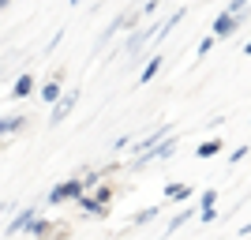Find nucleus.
Returning a JSON list of instances; mask_svg holds the SVG:
<instances>
[{"mask_svg":"<svg viewBox=\"0 0 251 240\" xmlns=\"http://www.w3.org/2000/svg\"><path fill=\"white\" fill-rule=\"evenodd\" d=\"M176 154V139L169 135V139H157L150 150H143L139 158H131V169H147L150 161H165V158H173Z\"/></svg>","mask_w":251,"mask_h":240,"instance_id":"1","label":"nucleus"},{"mask_svg":"<svg viewBox=\"0 0 251 240\" xmlns=\"http://www.w3.org/2000/svg\"><path fill=\"white\" fill-rule=\"evenodd\" d=\"M86 191V184L79 177H72V180H64V184H56V188L49 191V207H60V203H75V199Z\"/></svg>","mask_w":251,"mask_h":240,"instance_id":"2","label":"nucleus"},{"mask_svg":"<svg viewBox=\"0 0 251 240\" xmlns=\"http://www.w3.org/2000/svg\"><path fill=\"white\" fill-rule=\"evenodd\" d=\"M75 105H79V90H68V94H60L56 102H52V113H49V124H64L68 116L75 113Z\"/></svg>","mask_w":251,"mask_h":240,"instance_id":"3","label":"nucleus"},{"mask_svg":"<svg viewBox=\"0 0 251 240\" xmlns=\"http://www.w3.org/2000/svg\"><path fill=\"white\" fill-rule=\"evenodd\" d=\"M244 19H248V15H232V11H221L218 19H214V38H218V42H225V38H232V30H236V27H244Z\"/></svg>","mask_w":251,"mask_h":240,"instance_id":"4","label":"nucleus"},{"mask_svg":"<svg viewBox=\"0 0 251 240\" xmlns=\"http://www.w3.org/2000/svg\"><path fill=\"white\" fill-rule=\"evenodd\" d=\"M75 207L83 210V214H90V218H105V214H109V207H101V203H98L94 195H86V191L75 199Z\"/></svg>","mask_w":251,"mask_h":240,"instance_id":"5","label":"nucleus"},{"mask_svg":"<svg viewBox=\"0 0 251 240\" xmlns=\"http://www.w3.org/2000/svg\"><path fill=\"white\" fill-rule=\"evenodd\" d=\"M34 86H38V79H34L30 72H23L19 79H15V86H11V98H15V102H19V98H30Z\"/></svg>","mask_w":251,"mask_h":240,"instance_id":"6","label":"nucleus"},{"mask_svg":"<svg viewBox=\"0 0 251 240\" xmlns=\"http://www.w3.org/2000/svg\"><path fill=\"white\" fill-rule=\"evenodd\" d=\"M60 83H64V72H56L52 79H45V86H42V102H45V105H52L56 98L64 94V90H60Z\"/></svg>","mask_w":251,"mask_h":240,"instance_id":"7","label":"nucleus"},{"mask_svg":"<svg viewBox=\"0 0 251 240\" xmlns=\"http://www.w3.org/2000/svg\"><path fill=\"white\" fill-rule=\"evenodd\" d=\"M23 233H30V237H49V233H52V225H49V218H42V214L34 210V218L26 221V229H23Z\"/></svg>","mask_w":251,"mask_h":240,"instance_id":"8","label":"nucleus"},{"mask_svg":"<svg viewBox=\"0 0 251 240\" xmlns=\"http://www.w3.org/2000/svg\"><path fill=\"white\" fill-rule=\"evenodd\" d=\"M221 146H225V143H221V139H218V135H214V139H202V143H199V146H195V158H202V161H206V158H214V154H221Z\"/></svg>","mask_w":251,"mask_h":240,"instance_id":"9","label":"nucleus"},{"mask_svg":"<svg viewBox=\"0 0 251 240\" xmlns=\"http://www.w3.org/2000/svg\"><path fill=\"white\" fill-rule=\"evenodd\" d=\"M195 195V188L191 184H165V199H173V203H184V199Z\"/></svg>","mask_w":251,"mask_h":240,"instance_id":"10","label":"nucleus"},{"mask_svg":"<svg viewBox=\"0 0 251 240\" xmlns=\"http://www.w3.org/2000/svg\"><path fill=\"white\" fill-rule=\"evenodd\" d=\"M161 64H165V56H150L147 60V68H143V75H139V83L147 86V83H154L157 79V72H161Z\"/></svg>","mask_w":251,"mask_h":240,"instance_id":"11","label":"nucleus"},{"mask_svg":"<svg viewBox=\"0 0 251 240\" xmlns=\"http://www.w3.org/2000/svg\"><path fill=\"white\" fill-rule=\"evenodd\" d=\"M165 132H169V124H161V128H154V132H150L147 139H139V143H135V154H143V150H150V146H154L157 139H165Z\"/></svg>","mask_w":251,"mask_h":240,"instance_id":"12","label":"nucleus"},{"mask_svg":"<svg viewBox=\"0 0 251 240\" xmlns=\"http://www.w3.org/2000/svg\"><path fill=\"white\" fill-rule=\"evenodd\" d=\"M195 214H199V210H195V207H188V210H180L176 218L169 221V233H180V229H184V225H188L191 218H195Z\"/></svg>","mask_w":251,"mask_h":240,"instance_id":"13","label":"nucleus"},{"mask_svg":"<svg viewBox=\"0 0 251 240\" xmlns=\"http://www.w3.org/2000/svg\"><path fill=\"white\" fill-rule=\"evenodd\" d=\"M157 214H161V207H147V210H139L135 218H131V229H135V225H150Z\"/></svg>","mask_w":251,"mask_h":240,"instance_id":"14","label":"nucleus"},{"mask_svg":"<svg viewBox=\"0 0 251 240\" xmlns=\"http://www.w3.org/2000/svg\"><path fill=\"white\" fill-rule=\"evenodd\" d=\"M23 124H26V116H4V120H0V135H11V132H19Z\"/></svg>","mask_w":251,"mask_h":240,"instance_id":"15","label":"nucleus"},{"mask_svg":"<svg viewBox=\"0 0 251 240\" xmlns=\"http://www.w3.org/2000/svg\"><path fill=\"white\" fill-rule=\"evenodd\" d=\"M30 218H34V210H23L19 218H15V221H11V225H8V237H15V233H23V229H26V221H30Z\"/></svg>","mask_w":251,"mask_h":240,"instance_id":"16","label":"nucleus"},{"mask_svg":"<svg viewBox=\"0 0 251 240\" xmlns=\"http://www.w3.org/2000/svg\"><path fill=\"white\" fill-rule=\"evenodd\" d=\"M94 199L101 207H109V203H113V188H109V184H94Z\"/></svg>","mask_w":251,"mask_h":240,"instance_id":"17","label":"nucleus"},{"mask_svg":"<svg viewBox=\"0 0 251 240\" xmlns=\"http://www.w3.org/2000/svg\"><path fill=\"white\" fill-rule=\"evenodd\" d=\"M225 11H232V15H248V11H251V0H229Z\"/></svg>","mask_w":251,"mask_h":240,"instance_id":"18","label":"nucleus"},{"mask_svg":"<svg viewBox=\"0 0 251 240\" xmlns=\"http://www.w3.org/2000/svg\"><path fill=\"white\" fill-rule=\"evenodd\" d=\"M218 199H221L218 188H206V191L199 195V207H218Z\"/></svg>","mask_w":251,"mask_h":240,"instance_id":"19","label":"nucleus"},{"mask_svg":"<svg viewBox=\"0 0 251 240\" xmlns=\"http://www.w3.org/2000/svg\"><path fill=\"white\" fill-rule=\"evenodd\" d=\"M214 42H218L214 34H206V38H202V42H199V49H195V53H199V60H202V56H210V49H214Z\"/></svg>","mask_w":251,"mask_h":240,"instance_id":"20","label":"nucleus"},{"mask_svg":"<svg viewBox=\"0 0 251 240\" xmlns=\"http://www.w3.org/2000/svg\"><path fill=\"white\" fill-rule=\"evenodd\" d=\"M199 221H202V225L218 221V207H199Z\"/></svg>","mask_w":251,"mask_h":240,"instance_id":"21","label":"nucleus"},{"mask_svg":"<svg viewBox=\"0 0 251 240\" xmlns=\"http://www.w3.org/2000/svg\"><path fill=\"white\" fill-rule=\"evenodd\" d=\"M248 154H251L248 146H236V150H232V154H229V161H232V165H236V161H244V158H248Z\"/></svg>","mask_w":251,"mask_h":240,"instance_id":"22","label":"nucleus"},{"mask_svg":"<svg viewBox=\"0 0 251 240\" xmlns=\"http://www.w3.org/2000/svg\"><path fill=\"white\" fill-rule=\"evenodd\" d=\"M240 237H251V221H248V225H240Z\"/></svg>","mask_w":251,"mask_h":240,"instance_id":"23","label":"nucleus"},{"mask_svg":"<svg viewBox=\"0 0 251 240\" xmlns=\"http://www.w3.org/2000/svg\"><path fill=\"white\" fill-rule=\"evenodd\" d=\"M244 53H248V56H251V42H244Z\"/></svg>","mask_w":251,"mask_h":240,"instance_id":"24","label":"nucleus"},{"mask_svg":"<svg viewBox=\"0 0 251 240\" xmlns=\"http://www.w3.org/2000/svg\"><path fill=\"white\" fill-rule=\"evenodd\" d=\"M8 4H11V0H0V11H4V8H8Z\"/></svg>","mask_w":251,"mask_h":240,"instance_id":"25","label":"nucleus"},{"mask_svg":"<svg viewBox=\"0 0 251 240\" xmlns=\"http://www.w3.org/2000/svg\"><path fill=\"white\" fill-rule=\"evenodd\" d=\"M72 4H83V0H72Z\"/></svg>","mask_w":251,"mask_h":240,"instance_id":"26","label":"nucleus"}]
</instances>
